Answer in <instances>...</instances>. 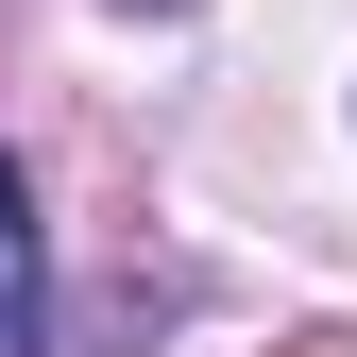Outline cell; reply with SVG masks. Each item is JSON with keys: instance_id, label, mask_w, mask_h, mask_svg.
Wrapping results in <instances>:
<instances>
[{"instance_id": "cell-1", "label": "cell", "mask_w": 357, "mask_h": 357, "mask_svg": "<svg viewBox=\"0 0 357 357\" xmlns=\"http://www.w3.org/2000/svg\"><path fill=\"white\" fill-rule=\"evenodd\" d=\"M0 357H52V238H34L17 153H0Z\"/></svg>"}, {"instance_id": "cell-2", "label": "cell", "mask_w": 357, "mask_h": 357, "mask_svg": "<svg viewBox=\"0 0 357 357\" xmlns=\"http://www.w3.org/2000/svg\"><path fill=\"white\" fill-rule=\"evenodd\" d=\"M289 357H357V324H324V340H289Z\"/></svg>"}, {"instance_id": "cell-3", "label": "cell", "mask_w": 357, "mask_h": 357, "mask_svg": "<svg viewBox=\"0 0 357 357\" xmlns=\"http://www.w3.org/2000/svg\"><path fill=\"white\" fill-rule=\"evenodd\" d=\"M137 17H188V0H137Z\"/></svg>"}]
</instances>
